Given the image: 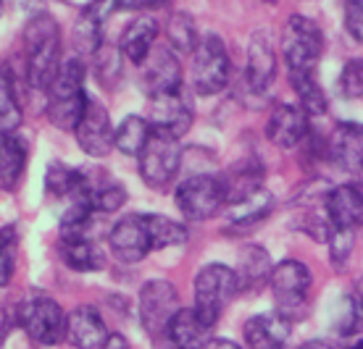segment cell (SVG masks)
Masks as SVG:
<instances>
[{
  "mask_svg": "<svg viewBox=\"0 0 363 349\" xmlns=\"http://www.w3.org/2000/svg\"><path fill=\"white\" fill-rule=\"evenodd\" d=\"M21 55H24V79L32 90H45L61 71V27L50 13H37L24 24L21 32Z\"/></svg>",
  "mask_w": 363,
  "mask_h": 349,
  "instance_id": "1",
  "label": "cell"
},
{
  "mask_svg": "<svg viewBox=\"0 0 363 349\" xmlns=\"http://www.w3.org/2000/svg\"><path fill=\"white\" fill-rule=\"evenodd\" d=\"M87 81V69L79 55L66 58L61 71L55 74L53 84L48 87V118L55 129L74 132L79 118H82L84 108L90 103V95L84 90Z\"/></svg>",
  "mask_w": 363,
  "mask_h": 349,
  "instance_id": "2",
  "label": "cell"
},
{
  "mask_svg": "<svg viewBox=\"0 0 363 349\" xmlns=\"http://www.w3.org/2000/svg\"><path fill=\"white\" fill-rule=\"evenodd\" d=\"M279 50L290 79L311 76V74H316L321 53H324V32L311 16L292 13L281 27Z\"/></svg>",
  "mask_w": 363,
  "mask_h": 349,
  "instance_id": "3",
  "label": "cell"
},
{
  "mask_svg": "<svg viewBox=\"0 0 363 349\" xmlns=\"http://www.w3.org/2000/svg\"><path fill=\"white\" fill-rule=\"evenodd\" d=\"M272 294H274V310L287 318V321H300L308 313L311 299V270L300 260H281L274 265L272 273Z\"/></svg>",
  "mask_w": 363,
  "mask_h": 349,
  "instance_id": "4",
  "label": "cell"
},
{
  "mask_svg": "<svg viewBox=\"0 0 363 349\" xmlns=\"http://www.w3.org/2000/svg\"><path fill=\"white\" fill-rule=\"evenodd\" d=\"M237 292H240V284H237L235 268H229L224 263H208L195 276V304H192V310L208 326H216L224 307Z\"/></svg>",
  "mask_w": 363,
  "mask_h": 349,
  "instance_id": "5",
  "label": "cell"
},
{
  "mask_svg": "<svg viewBox=\"0 0 363 349\" xmlns=\"http://www.w3.org/2000/svg\"><path fill=\"white\" fill-rule=\"evenodd\" d=\"M137 161H140V176H143L147 187L155 189V192H166L174 184L182 166L179 137L161 132V129H153L150 139L145 142Z\"/></svg>",
  "mask_w": 363,
  "mask_h": 349,
  "instance_id": "6",
  "label": "cell"
},
{
  "mask_svg": "<svg viewBox=\"0 0 363 349\" xmlns=\"http://www.w3.org/2000/svg\"><path fill=\"white\" fill-rule=\"evenodd\" d=\"M232 76V61L224 40L213 32L200 37L198 47L192 53V87L198 95L208 98L218 95L229 84Z\"/></svg>",
  "mask_w": 363,
  "mask_h": 349,
  "instance_id": "7",
  "label": "cell"
},
{
  "mask_svg": "<svg viewBox=\"0 0 363 349\" xmlns=\"http://www.w3.org/2000/svg\"><path fill=\"white\" fill-rule=\"evenodd\" d=\"M177 207L187 221H206L227 205V187L221 176L213 173H195L177 184L174 192Z\"/></svg>",
  "mask_w": 363,
  "mask_h": 349,
  "instance_id": "8",
  "label": "cell"
},
{
  "mask_svg": "<svg viewBox=\"0 0 363 349\" xmlns=\"http://www.w3.org/2000/svg\"><path fill=\"white\" fill-rule=\"evenodd\" d=\"M179 310V294L169 281H161V278L147 281L140 292V321H143L145 333L158 347L164 344L166 333Z\"/></svg>",
  "mask_w": 363,
  "mask_h": 349,
  "instance_id": "9",
  "label": "cell"
},
{
  "mask_svg": "<svg viewBox=\"0 0 363 349\" xmlns=\"http://www.w3.org/2000/svg\"><path fill=\"white\" fill-rule=\"evenodd\" d=\"M18 321L24 326V331L37 341V344H61L66 339L69 328V315L61 310V304L50 297H32L29 302L21 304Z\"/></svg>",
  "mask_w": 363,
  "mask_h": 349,
  "instance_id": "10",
  "label": "cell"
},
{
  "mask_svg": "<svg viewBox=\"0 0 363 349\" xmlns=\"http://www.w3.org/2000/svg\"><path fill=\"white\" fill-rule=\"evenodd\" d=\"M74 135H77V144L82 152H87L90 158H106L113 150V135H116V129L111 124L108 108L90 98Z\"/></svg>",
  "mask_w": 363,
  "mask_h": 349,
  "instance_id": "11",
  "label": "cell"
},
{
  "mask_svg": "<svg viewBox=\"0 0 363 349\" xmlns=\"http://www.w3.org/2000/svg\"><path fill=\"white\" fill-rule=\"evenodd\" d=\"M140 87L147 98L182 90V63L169 45H155L140 66Z\"/></svg>",
  "mask_w": 363,
  "mask_h": 349,
  "instance_id": "12",
  "label": "cell"
},
{
  "mask_svg": "<svg viewBox=\"0 0 363 349\" xmlns=\"http://www.w3.org/2000/svg\"><path fill=\"white\" fill-rule=\"evenodd\" d=\"M277 79V47L266 29L253 32L247 42L245 84L253 95H266Z\"/></svg>",
  "mask_w": 363,
  "mask_h": 349,
  "instance_id": "13",
  "label": "cell"
},
{
  "mask_svg": "<svg viewBox=\"0 0 363 349\" xmlns=\"http://www.w3.org/2000/svg\"><path fill=\"white\" fill-rule=\"evenodd\" d=\"M108 247L118 263H140L147 258V252L153 250L150 236H147V226L143 215H124L121 221L113 224L108 234Z\"/></svg>",
  "mask_w": 363,
  "mask_h": 349,
  "instance_id": "14",
  "label": "cell"
},
{
  "mask_svg": "<svg viewBox=\"0 0 363 349\" xmlns=\"http://www.w3.org/2000/svg\"><path fill=\"white\" fill-rule=\"evenodd\" d=\"M192 118H195V110H192V103L184 95V90L164 92V95L150 98L147 121H150L153 129H161V132H169L174 137H182L190 132Z\"/></svg>",
  "mask_w": 363,
  "mask_h": 349,
  "instance_id": "15",
  "label": "cell"
},
{
  "mask_svg": "<svg viewBox=\"0 0 363 349\" xmlns=\"http://www.w3.org/2000/svg\"><path fill=\"white\" fill-rule=\"evenodd\" d=\"M266 137L281 150H295L311 137L308 113L300 105H277L266 121Z\"/></svg>",
  "mask_w": 363,
  "mask_h": 349,
  "instance_id": "16",
  "label": "cell"
},
{
  "mask_svg": "<svg viewBox=\"0 0 363 349\" xmlns=\"http://www.w3.org/2000/svg\"><path fill=\"white\" fill-rule=\"evenodd\" d=\"M324 210L332 221V229L358 231L363 226V192L355 184H337L324 198Z\"/></svg>",
  "mask_w": 363,
  "mask_h": 349,
  "instance_id": "17",
  "label": "cell"
},
{
  "mask_svg": "<svg viewBox=\"0 0 363 349\" xmlns=\"http://www.w3.org/2000/svg\"><path fill=\"white\" fill-rule=\"evenodd\" d=\"M158 35H161V27L150 13H140L137 18H132L121 37H118V50L127 58L129 63L135 66H143L145 58L153 53L155 42H158Z\"/></svg>",
  "mask_w": 363,
  "mask_h": 349,
  "instance_id": "18",
  "label": "cell"
},
{
  "mask_svg": "<svg viewBox=\"0 0 363 349\" xmlns=\"http://www.w3.org/2000/svg\"><path fill=\"white\" fill-rule=\"evenodd\" d=\"M247 349H284L290 341V321L274 313H258L245 323Z\"/></svg>",
  "mask_w": 363,
  "mask_h": 349,
  "instance_id": "19",
  "label": "cell"
},
{
  "mask_svg": "<svg viewBox=\"0 0 363 349\" xmlns=\"http://www.w3.org/2000/svg\"><path fill=\"white\" fill-rule=\"evenodd\" d=\"M211 331L213 326H208L192 307H182L161 349H203L211 341Z\"/></svg>",
  "mask_w": 363,
  "mask_h": 349,
  "instance_id": "20",
  "label": "cell"
},
{
  "mask_svg": "<svg viewBox=\"0 0 363 349\" xmlns=\"http://www.w3.org/2000/svg\"><path fill=\"white\" fill-rule=\"evenodd\" d=\"M111 333L106 331V323L100 318L95 307H74L69 313V328H66V339L72 341L77 349H98Z\"/></svg>",
  "mask_w": 363,
  "mask_h": 349,
  "instance_id": "21",
  "label": "cell"
},
{
  "mask_svg": "<svg viewBox=\"0 0 363 349\" xmlns=\"http://www.w3.org/2000/svg\"><path fill=\"white\" fill-rule=\"evenodd\" d=\"M235 273L240 292H258L264 284L272 281L274 263L261 244H247L245 250L240 252V263H237Z\"/></svg>",
  "mask_w": 363,
  "mask_h": 349,
  "instance_id": "22",
  "label": "cell"
},
{
  "mask_svg": "<svg viewBox=\"0 0 363 349\" xmlns=\"http://www.w3.org/2000/svg\"><path fill=\"white\" fill-rule=\"evenodd\" d=\"M27 158L29 150L21 137H16L13 132L0 135V189L3 192H13L18 187L27 168Z\"/></svg>",
  "mask_w": 363,
  "mask_h": 349,
  "instance_id": "23",
  "label": "cell"
},
{
  "mask_svg": "<svg viewBox=\"0 0 363 349\" xmlns=\"http://www.w3.org/2000/svg\"><path fill=\"white\" fill-rule=\"evenodd\" d=\"M61 258L72 270L92 273L106 265V252L92 236H61Z\"/></svg>",
  "mask_w": 363,
  "mask_h": 349,
  "instance_id": "24",
  "label": "cell"
},
{
  "mask_svg": "<svg viewBox=\"0 0 363 349\" xmlns=\"http://www.w3.org/2000/svg\"><path fill=\"white\" fill-rule=\"evenodd\" d=\"M221 179H224V187H227V205H232L237 200L264 189V184H261L264 181V166L253 161V158H245V161L235 163Z\"/></svg>",
  "mask_w": 363,
  "mask_h": 349,
  "instance_id": "25",
  "label": "cell"
},
{
  "mask_svg": "<svg viewBox=\"0 0 363 349\" xmlns=\"http://www.w3.org/2000/svg\"><path fill=\"white\" fill-rule=\"evenodd\" d=\"M274 210V198L272 192L266 189H258L247 198L237 200L229 205V224L235 229H250V226H258L264 218H269Z\"/></svg>",
  "mask_w": 363,
  "mask_h": 349,
  "instance_id": "26",
  "label": "cell"
},
{
  "mask_svg": "<svg viewBox=\"0 0 363 349\" xmlns=\"http://www.w3.org/2000/svg\"><path fill=\"white\" fill-rule=\"evenodd\" d=\"M200 37L203 35L198 32V24H195V18L187 11H174L169 21H166V40H169V47L174 53L192 55Z\"/></svg>",
  "mask_w": 363,
  "mask_h": 349,
  "instance_id": "27",
  "label": "cell"
},
{
  "mask_svg": "<svg viewBox=\"0 0 363 349\" xmlns=\"http://www.w3.org/2000/svg\"><path fill=\"white\" fill-rule=\"evenodd\" d=\"M145 218V226H147V236H150V244H153V250H166V247H179V244L187 242V226L179 224V221H174L169 215H161V213H147L143 215Z\"/></svg>",
  "mask_w": 363,
  "mask_h": 349,
  "instance_id": "28",
  "label": "cell"
},
{
  "mask_svg": "<svg viewBox=\"0 0 363 349\" xmlns=\"http://www.w3.org/2000/svg\"><path fill=\"white\" fill-rule=\"evenodd\" d=\"M150 132L153 126L150 121L143 116H127L121 124L116 126V135H113V147L124 155H132V158H140V152L145 147V142L150 139Z\"/></svg>",
  "mask_w": 363,
  "mask_h": 349,
  "instance_id": "29",
  "label": "cell"
},
{
  "mask_svg": "<svg viewBox=\"0 0 363 349\" xmlns=\"http://www.w3.org/2000/svg\"><path fill=\"white\" fill-rule=\"evenodd\" d=\"M332 155L345 168L363 171V126H342L332 139Z\"/></svg>",
  "mask_w": 363,
  "mask_h": 349,
  "instance_id": "30",
  "label": "cell"
},
{
  "mask_svg": "<svg viewBox=\"0 0 363 349\" xmlns=\"http://www.w3.org/2000/svg\"><path fill=\"white\" fill-rule=\"evenodd\" d=\"M72 42L77 47L79 58L98 53V47L103 45V18H98L87 8L79 11V16H77L72 29Z\"/></svg>",
  "mask_w": 363,
  "mask_h": 349,
  "instance_id": "31",
  "label": "cell"
},
{
  "mask_svg": "<svg viewBox=\"0 0 363 349\" xmlns=\"http://www.w3.org/2000/svg\"><path fill=\"white\" fill-rule=\"evenodd\" d=\"M18 124H21V105L13 87V74L0 63V135L16 132Z\"/></svg>",
  "mask_w": 363,
  "mask_h": 349,
  "instance_id": "32",
  "label": "cell"
},
{
  "mask_svg": "<svg viewBox=\"0 0 363 349\" xmlns=\"http://www.w3.org/2000/svg\"><path fill=\"white\" fill-rule=\"evenodd\" d=\"M124 55L121 50L113 45H103L98 47V53L92 55V71L98 76V81L106 87V90H113L118 81H121V74H124Z\"/></svg>",
  "mask_w": 363,
  "mask_h": 349,
  "instance_id": "33",
  "label": "cell"
},
{
  "mask_svg": "<svg viewBox=\"0 0 363 349\" xmlns=\"http://www.w3.org/2000/svg\"><path fill=\"white\" fill-rule=\"evenodd\" d=\"M292 90L298 95V105L308 113V116H324L327 113V95H324V87L318 84L316 74H311V76H295L290 79Z\"/></svg>",
  "mask_w": 363,
  "mask_h": 349,
  "instance_id": "34",
  "label": "cell"
},
{
  "mask_svg": "<svg viewBox=\"0 0 363 349\" xmlns=\"http://www.w3.org/2000/svg\"><path fill=\"white\" fill-rule=\"evenodd\" d=\"M82 187V171L77 168H69L64 163H53L50 168H48V176H45V189L50 198H72L79 192Z\"/></svg>",
  "mask_w": 363,
  "mask_h": 349,
  "instance_id": "35",
  "label": "cell"
},
{
  "mask_svg": "<svg viewBox=\"0 0 363 349\" xmlns=\"http://www.w3.org/2000/svg\"><path fill=\"white\" fill-rule=\"evenodd\" d=\"M335 328L340 336H355L363 331V299L358 294H345L337 304Z\"/></svg>",
  "mask_w": 363,
  "mask_h": 349,
  "instance_id": "36",
  "label": "cell"
},
{
  "mask_svg": "<svg viewBox=\"0 0 363 349\" xmlns=\"http://www.w3.org/2000/svg\"><path fill=\"white\" fill-rule=\"evenodd\" d=\"M16 258H18V229L13 224L0 226V289L9 287L13 273H16Z\"/></svg>",
  "mask_w": 363,
  "mask_h": 349,
  "instance_id": "37",
  "label": "cell"
},
{
  "mask_svg": "<svg viewBox=\"0 0 363 349\" xmlns=\"http://www.w3.org/2000/svg\"><path fill=\"white\" fill-rule=\"evenodd\" d=\"M337 87L347 100H363V58H353L342 66Z\"/></svg>",
  "mask_w": 363,
  "mask_h": 349,
  "instance_id": "38",
  "label": "cell"
},
{
  "mask_svg": "<svg viewBox=\"0 0 363 349\" xmlns=\"http://www.w3.org/2000/svg\"><path fill=\"white\" fill-rule=\"evenodd\" d=\"M342 21L347 35L363 45V0H345L342 3Z\"/></svg>",
  "mask_w": 363,
  "mask_h": 349,
  "instance_id": "39",
  "label": "cell"
},
{
  "mask_svg": "<svg viewBox=\"0 0 363 349\" xmlns=\"http://www.w3.org/2000/svg\"><path fill=\"white\" fill-rule=\"evenodd\" d=\"M353 239L355 231H345V229H332V236H329V252H332V260L337 265H342L353 250Z\"/></svg>",
  "mask_w": 363,
  "mask_h": 349,
  "instance_id": "40",
  "label": "cell"
},
{
  "mask_svg": "<svg viewBox=\"0 0 363 349\" xmlns=\"http://www.w3.org/2000/svg\"><path fill=\"white\" fill-rule=\"evenodd\" d=\"M166 6H169V0H116L118 11H143V13L166 8Z\"/></svg>",
  "mask_w": 363,
  "mask_h": 349,
  "instance_id": "41",
  "label": "cell"
},
{
  "mask_svg": "<svg viewBox=\"0 0 363 349\" xmlns=\"http://www.w3.org/2000/svg\"><path fill=\"white\" fill-rule=\"evenodd\" d=\"M98 349H129V341L121 336V333H111L108 339L103 341V347Z\"/></svg>",
  "mask_w": 363,
  "mask_h": 349,
  "instance_id": "42",
  "label": "cell"
},
{
  "mask_svg": "<svg viewBox=\"0 0 363 349\" xmlns=\"http://www.w3.org/2000/svg\"><path fill=\"white\" fill-rule=\"evenodd\" d=\"M203 349H242V347L235 344V341H229V339H211Z\"/></svg>",
  "mask_w": 363,
  "mask_h": 349,
  "instance_id": "43",
  "label": "cell"
},
{
  "mask_svg": "<svg viewBox=\"0 0 363 349\" xmlns=\"http://www.w3.org/2000/svg\"><path fill=\"white\" fill-rule=\"evenodd\" d=\"M298 349H335L329 341H321V339H313V341H306V344H300Z\"/></svg>",
  "mask_w": 363,
  "mask_h": 349,
  "instance_id": "44",
  "label": "cell"
},
{
  "mask_svg": "<svg viewBox=\"0 0 363 349\" xmlns=\"http://www.w3.org/2000/svg\"><path fill=\"white\" fill-rule=\"evenodd\" d=\"M355 294H358V297H361V299H363V278H361V281H358V289H355Z\"/></svg>",
  "mask_w": 363,
  "mask_h": 349,
  "instance_id": "45",
  "label": "cell"
},
{
  "mask_svg": "<svg viewBox=\"0 0 363 349\" xmlns=\"http://www.w3.org/2000/svg\"><path fill=\"white\" fill-rule=\"evenodd\" d=\"M350 349H363V341H355V344Z\"/></svg>",
  "mask_w": 363,
  "mask_h": 349,
  "instance_id": "46",
  "label": "cell"
},
{
  "mask_svg": "<svg viewBox=\"0 0 363 349\" xmlns=\"http://www.w3.org/2000/svg\"><path fill=\"white\" fill-rule=\"evenodd\" d=\"M0 13H3V0H0Z\"/></svg>",
  "mask_w": 363,
  "mask_h": 349,
  "instance_id": "47",
  "label": "cell"
},
{
  "mask_svg": "<svg viewBox=\"0 0 363 349\" xmlns=\"http://www.w3.org/2000/svg\"><path fill=\"white\" fill-rule=\"evenodd\" d=\"M266 3H277V0H266Z\"/></svg>",
  "mask_w": 363,
  "mask_h": 349,
  "instance_id": "48",
  "label": "cell"
}]
</instances>
